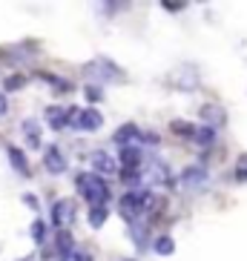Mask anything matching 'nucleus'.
<instances>
[{"instance_id":"nucleus-16","label":"nucleus","mask_w":247,"mask_h":261,"mask_svg":"<svg viewBox=\"0 0 247 261\" xmlns=\"http://www.w3.org/2000/svg\"><path fill=\"white\" fill-rule=\"evenodd\" d=\"M130 236H132V244L138 247V250H144V247H147V236H150L147 224L135 221V224H132V230H130Z\"/></svg>"},{"instance_id":"nucleus-3","label":"nucleus","mask_w":247,"mask_h":261,"mask_svg":"<svg viewBox=\"0 0 247 261\" xmlns=\"http://www.w3.org/2000/svg\"><path fill=\"white\" fill-rule=\"evenodd\" d=\"M84 75L89 77V81H95V84H109V81L124 84V69L115 66L109 58H104V55H98L95 61L84 63Z\"/></svg>"},{"instance_id":"nucleus-32","label":"nucleus","mask_w":247,"mask_h":261,"mask_svg":"<svg viewBox=\"0 0 247 261\" xmlns=\"http://www.w3.org/2000/svg\"><path fill=\"white\" fill-rule=\"evenodd\" d=\"M23 261H29V258H23Z\"/></svg>"},{"instance_id":"nucleus-18","label":"nucleus","mask_w":247,"mask_h":261,"mask_svg":"<svg viewBox=\"0 0 247 261\" xmlns=\"http://www.w3.org/2000/svg\"><path fill=\"white\" fill-rule=\"evenodd\" d=\"M195 141H199L201 149H210L213 141H216V129H210V126H199V129H195Z\"/></svg>"},{"instance_id":"nucleus-29","label":"nucleus","mask_w":247,"mask_h":261,"mask_svg":"<svg viewBox=\"0 0 247 261\" xmlns=\"http://www.w3.org/2000/svg\"><path fill=\"white\" fill-rule=\"evenodd\" d=\"M6 112H9V100H6V95L0 92V118L6 115Z\"/></svg>"},{"instance_id":"nucleus-30","label":"nucleus","mask_w":247,"mask_h":261,"mask_svg":"<svg viewBox=\"0 0 247 261\" xmlns=\"http://www.w3.org/2000/svg\"><path fill=\"white\" fill-rule=\"evenodd\" d=\"M23 201L29 204L32 210H38V198H35V195H23Z\"/></svg>"},{"instance_id":"nucleus-13","label":"nucleus","mask_w":247,"mask_h":261,"mask_svg":"<svg viewBox=\"0 0 247 261\" xmlns=\"http://www.w3.org/2000/svg\"><path fill=\"white\" fill-rule=\"evenodd\" d=\"M204 181H207V169L199 167V164H195V167H187L184 172H181V184L184 187H201Z\"/></svg>"},{"instance_id":"nucleus-5","label":"nucleus","mask_w":247,"mask_h":261,"mask_svg":"<svg viewBox=\"0 0 247 261\" xmlns=\"http://www.w3.org/2000/svg\"><path fill=\"white\" fill-rule=\"evenodd\" d=\"M199 115H201V123L210 126V129H221L224 123H227V109H224L221 103H216V100H207V103L199 109Z\"/></svg>"},{"instance_id":"nucleus-15","label":"nucleus","mask_w":247,"mask_h":261,"mask_svg":"<svg viewBox=\"0 0 247 261\" xmlns=\"http://www.w3.org/2000/svg\"><path fill=\"white\" fill-rule=\"evenodd\" d=\"M9 164L20 172V175H29V164H26V155L17 149V146H9Z\"/></svg>"},{"instance_id":"nucleus-31","label":"nucleus","mask_w":247,"mask_h":261,"mask_svg":"<svg viewBox=\"0 0 247 261\" xmlns=\"http://www.w3.org/2000/svg\"><path fill=\"white\" fill-rule=\"evenodd\" d=\"M127 261H132V258H127Z\"/></svg>"},{"instance_id":"nucleus-4","label":"nucleus","mask_w":247,"mask_h":261,"mask_svg":"<svg viewBox=\"0 0 247 261\" xmlns=\"http://www.w3.org/2000/svg\"><path fill=\"white\" fill-rule=\"evenodd\" d=\"M172 86L181 89V92H195V89L201 86L199 66H195V63H181V66L172 72Z\"/></svg>"},{"instance_id":"nucleus-22","label":"nucleus","mask_w":247,"mask_h":261,"mask_svg":"<svg viewBox=\"0 0 247 261\" xmlns=\"http://www.w3.org/2000/svg\"><path fill=\"white\" fill-rule=\"evenodd\" d=\"M23 135H26V141H29V146H40L38 123H35V121H23Z\"/></svg>"},{"instance_id":"nucleus-10","label":"nucleus","mask_w":247,"mask_h":261,"mask_svg":"<svg viewBox=\"0 0 247 261\" xmlns=\"http://www.w3.org/2000/svg\"><path fill=\"white\" fill-rule=\"evenodd\" d=\"M141 161H144V149L138 144L132 146H121V155H118V164L124 169H141Z\"/></svg>"},{"instance_id":"nucleus-17","label":"nucleus","mask_w":247,"mask_h":261,"mask_svg":"<svg viewBox=\"0 0 247 261\" xmlns=\"http://www.w3.org/2000/svg\"><path fill=\"white\" fill-rule=\"evenodd\" d=\"M153 250L158 255H172L176 253V241H172L170 236H158L155 238V244H153Z\"/></svg>"},{"instance_id":"nucleus-1","label":"nucleus","mask_w":247,"mask_h":261,"mask_svg":"<svg viewBox=\"0 0 247 261\" xmlns=\"http://www.w3.org/2000/svg\"><path fill=\"white\" fill-rule=\"evenodd\" d=\"M78 192L89 201V207H107L109 201V187L107 181L95 172H84V175H78Z\"/></svg>"},{"instance_id":"nucleus-20","label":"nucleus","mask_w":247,"mask_h":261,"mask_svg":"<svg viewBox=\"0 0 247 261\" xmlns=\"http://www.w3.org/2000/svg\"><path fill=\"white\" fill-rule=\"evenodd\" d=\"M107 215H109V210H107V207H89V227H92V230L104 227Z\"/></svg>"},{"instance_id":"nucleus-14","label":"nucleus","mask_w":247,"mask_h":261,"mask_svg":"<svg viewBox=\"0 0 247 261\" xmlns=\"http://www.w3.org/2000/svg\"><path fill=\"white\" fill-rule=\"evenodd\" d=\"M29 232H32V241H35L38 247H43L49 241V227L43 224V218H35L32 227H29Z\"/></svg>"},{"instance_id":"nucleus-11","label":"nucleus","mask_w":247,"mask_h":261,"mask_svg":"<svg viewBox=\"0 0 247 261\" xmlns=\"http://www.w3.org/2000/svg\"><path fill=\"white\" fill-rule=\"evenodd\" d=\"M141 138L144 135H141V129L135 123H124L121 129L112 132V144H118V146H132V144H138Z\"/></svg>"},{"instance_id":"nucleus-27","label":"nucleus","mask_w":247,"mask_h":261,"mask_svg":"<svg viewBox=\"0 0 247 261\" xmlns=\"http://www.w3.org/2000/svg\"><path fill=\"white\" fill-rule=\"evenodd\" d=\"M161 6L167 9V12H181V9H187V3H172V0H161Z\"/></svg>"},{"instance_id":"nucleus-24","label":"nucleus","mask_w":247,"mask_h":261,"mask_svg":"<svg viewBox=\"0 0 247 261\" xmlns=\"http://www.w3.org/2000/svg\"><path fill=\"white\" fill-rule=\"evenodd\" d=\"M43 81L55 86V92H72V84L69 81H58V75H43Z\"/></svg>"},{"instance_id":"nucleus-26","label":"nucleus","mask_w":247,"mask_h":261,"mask_svg":"<svg viewBox=\"0 0 247 261\" xmlns=\"http://www.w3.org/2000/svg\"><path fill=\"white\" fill-rule=\"evenodd\" d=\"M121 178L127 181V184H132V181H138V178H141V169H124Z\"/></svg>"},{"instance_id":"nucleus-2","label":"nucleus","mask_w":247,"mask_h":261,"mask_svg":"<svg viewBox=\"0 0 247 261\" xmlns=\"http://www.w3.org/2000/svg\"><path fill=\"white\" fill-rule=\"evenodd\" d=\"M153 204V195H150V190H130L124 192L121 201H118V213L124 215V221L135 224L144 215V210Z\"/></svg>"},{"instance_id":"nucleus-19","label":"nucleus","mask_w":247,"mask_h":261,"mask_svg":"<svg viewBox=\"0 0 247 261\" xmlns=\"http://www.w3.org/2000/svg\"><path fill=\"white\" fill-rule=\"evenodd\" d=\"M170 129L176 132V135H184V138H195V129H199V126H193L190 121H181V118H178V121L170 123Z\"/></svg>"},{"instance_id":"nucleus-21","label":"nucleus","mask_w":247,"mask_h":261,"mask_svg":"<svg viewBox=\"0 0 247 261\" xmlns=\"http://www.w3.org/2000/svg\"><path fill=\"white\" fill-rule=\"evenodd\" d=\"M23 86H26V75H20V72H15V75H9L3 81V89L6 92H15V89H23Z\"/></svg>"},{"instance_id":"nucleus-6","label":"nucleus","mask_w":247,"mask_h":261,"mask_svg":"<svg viewBox=\"0 0 247 261\" xmlns=\"http://www.w3.org/2000/svg\"><path fill=\"white\" fill-rule=\"evenodd\" d=\"M43 167L49 169V172H55V175H61V172H66V155L61 152V146L58 144H49L46 152H43Z\"/></svg>"},{"instance_id":"nucleus-8","label":"nucleus","mask_w":247,"mask_h":261,"mask_svg":"<svg viewBox=\"0 0 247 261\" xmlns=\"http://www.w3.org/2000/svg\"><path fill=\"white\" fill-rule=\"evenodd\" d=\"M72 215H75V201L72 198H61L52 204V224L55 227H66V224L72 221Z\"/></svg>"},{"instance_id":"nucleus-9","label":"nucleus","mask_w":247,"mask_h":261,"mask_svg":"<svg viewBox=\"0 0 247 261\" xmlns=\"http://www.w3.org/2000/svg\"><path fill=\"white\" fill-rule=\"evenodd\" d=\"M101 123H104V115H101L98 109L86 107V109H81V115H78L75 129H81V132H98Z\"/></svg>"},{"instance_id":"nucleus-7","label":"nucleus","mask_w":247,"mask_h":261,"mask_svg":"<svg viewBox=\"0 0 247 261\" xmlns=\"http://www.w3.org/2000/svg\"><path fill=\"white\" fill-rule=\"evenodd\" d=\"M89 167L95 169V175H112L118 169V161L109 152H104V149H95V152L89 155Z\"/></svg>"},{"instance_id":"nucleus-12","label":"nucleus","mask_w":247,"mask_h":261,"mask_svg":"<svg viewBox=\"0 0 247 261\" xmlns=\"http://www.w3.org/2000/svg\"><path fill=\"white\" fill-rule=\"evenodd\" d=\"M72 253H75V244H72V236H69L66 230H61L58 236H55V255H58V261H66Z\"/></svg>"},{"instance_id":"nucleus-28","label":"nucleus","mask_w":247,"mask_h":261,"mask_svg":"<svg viewBox=\"0 0 247 261\" xmlns=\"http://www.w3.org/2000/svg\"><path fill=\"white\" fill-rule=\"evenodd\" d=\"M66 261H92V255H89V253H84V250H75V253H72Z\"/></svg>"},{"instance_id":"nucleus-23","label":"nucleus","mask_w":247,"mask_h":261,"mask_svg":"<svg viewBox=\"0 0 247 261\" xmlns=\"http://www.w3.org/2000/svg\"><path fill=\"white\" fill-rule=\"evenodd\" d=\"M233 175H236L239 184H244V181H247V152L239 155V161H236V172H233Z\"/></svg>"},{"instance_id":"nucleus-25","label":"nucleus","mask_w":247,"mask_h":261,"mask_svg":"<svg viewBox=\"0 0 247 261\" xmlns=\"http://www.w3.org/2000/svg\"><path fill=\"white\" fill-rule=\"evenodd\" d=\"M84 95H86V100H92V103H95V100L104 98V92H101V86H98V84H86Z\"/></svg>"}]
</instances>
